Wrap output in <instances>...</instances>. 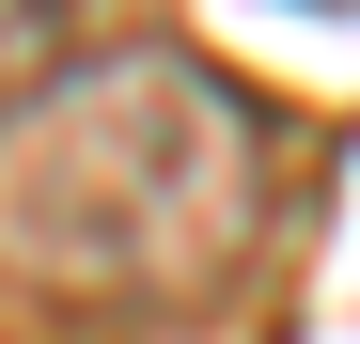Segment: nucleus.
Segmentation results:
<instances>
[{
    "label": "nucleus",
    "mask_w": 360,
    "mask_h": 344,
    "mask_svg": "<svg viewBox=\"0 0 360 344\" xmlns=\"http://www.w3.org/2000/svg\"><path fill=\"white\" fill-rule=\"evenodd\" d=\"M266 188H282V141L251 79H219L172 32L63 47L47 79L0 94V298L204 313L266 251Z\"/></svg>",
    "instance_id": "1"
}]
</instances>
